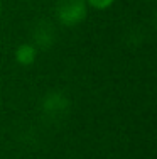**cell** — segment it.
Instances as JSON below:
<instances>
[{
  "label": "cell",
  "instance_id": "6da1fadb",
  "mask_svg": "<svg viewBox=\"0 0 157 159\" xmlns=\"http://www.w3.org/2000/svg\"><path fill=\"white\" fill-rule=\"evenodd\" d=\"M69 108H71L69 98L66 97L64 92H59V90L47 92L41 100V112L51 122L64 120L69 113Z\"/></svg>",
  "mask_w": 157,
  "mask_h": 159
},
{
  "label": "cell",
  "instance_id": "7a4b0ae2",
  "mask_svg": "<svg viewBox=\"0 0 157 159\" xmlns=\"http://www.w3.org/2000/svg\"><path fill=\"white\" fill-rule=\"evenodd\" d=\"M88 16L86 0H58L56 2V17L59 24L66 27H74L81 24Z\"/></svg>",
  "mask_w": 157,
  "mask_h": 159
},
{
  "label": "cell",
  "instance_id": "3957f363",
  "mask_svg": "<svg viewBox=\"0 0 157 159\" xmlns=\"http://www.w3.org/2000/svg\"><path fill=\"white\" fill-rule=\"evenodd\" d=\"M32 46L41 51L51 49L56 43V29L49 20H39L32 29Z\"/></svg>",
  "mask_w": 157,
  "mask_h": 159
},
{
  "label": "cell",
  "instance_id": "277c9868",
  "mask_svg": "<svg viewBox=\"0 0 157 159\" xmlns=\"http://www.w3.org/2000/svg\"><path fill=\"white\" fill-rule=\"evenodd\" d=\"M37 59V49L32 46L31 43H24L19 44L15 49V61L20 66H31L34 64Z\"/></svg>",
  "mask_w": 157,
  "mask_h": 159
},
{
  "label": "cell",
  "instance_id": "5b68a950",
  "mask_svg": "<svg viewBox=\"0 0 157 159\" xmlns=\"http://www.w3.org/2000/svg\"><path fill=\"white\" fill-rule=\"evenodd\" d=\"M115 0H86V3L89 7H93V9L96 10H105L108 9V7H111V3H113Z\"/></svg>",
  "mask_w": 157,
  "mask_h": 159
},
{
  "label": "cell",
  "instance_id": "8992f818",
  "mask_svg": "<svg viewBox=\"0 0 157 159\" xmlns=\"http://www.w3.org/2000/svg\"><path fill=\"white\" fill-rule=\"evenodd\" d=\"M0 12H2V0H0Z\"/></svg>",
  "mask_w": 157,
  "mask_h": 159
}]
</instances>
